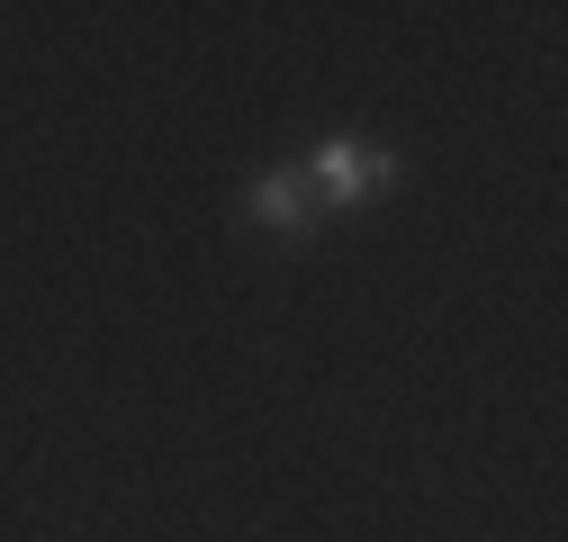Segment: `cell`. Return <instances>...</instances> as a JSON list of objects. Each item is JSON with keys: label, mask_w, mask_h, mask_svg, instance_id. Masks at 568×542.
<instances>
[{"label": "cell", "mask_w": 568, "mask_h": 542, "mask_svg": "<svg viewBox=\"0 0 568 542\" xmlns=\"http://www.w3.org/2000/svg\"><path fill=\"white\" fill-rule=\"evenodd\" d=\"M298 181H307V199H325V209H362V199H379L397 181V163L379 145H362V136H325Z\"/></svg>", "instance_id": "1"}, {"label": "cell", "mask_w": 568, "mask_h": 542, "mask_svg": "<svg viewBox=\"0 0 568 542\" xmlns=\"http://www.w3.org/2000/svg\"><path fill=\"white\" fill-rule=\"evenodd\" d=\"M244 209H253L271 235H307V227H316V199H307L298 172H262V181L244 190Z\"/></svg>", "instance_id": "2"}]
</instances>
